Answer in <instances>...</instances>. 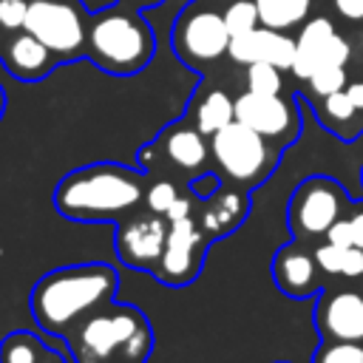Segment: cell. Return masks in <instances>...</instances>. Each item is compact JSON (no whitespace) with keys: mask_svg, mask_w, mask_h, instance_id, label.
Wrapping results in <instances>:
<instances>
[{"mask_svg":"<svg viewBox=\"0 0 363 363\" xmlns=\"http://www.w3.org/2000/svg\"><path fill=\"white\" fill-rule=\"evenodd\" d=\"M320 267L315 264V255L298 250V247H281L275 261H272V278L278 284L281 292H286L289 298H306L315 289H320L318 281Z\"/></svg>","mask_w":363,"mask_h":363,"instance_id":"obj_17","label":"cell"},{"mask_svg":"<svg viewBox=\"0 0 363 363\" xmlns=\"http://www.w3.org/2000/svg\"><path fill=\"white\" fill-rule=\"evenodd\" d=\"M3 37H6V34H0V45H3Z\"/></svg>","mask_w":363,"mask_h":363,"instance_id":"obj_44","label":"cell"},{"mask_svg":"<svg viewBox=\"0 0 363 363\" xmlns=\"http://www.w3.org/2000/svg\"><path fill=\"white\" fill-rule=\"evenodd\" d=\"M187 119L204 133L213 136L216 130H221L224 125H230L235 119V96H230L221 88H210L201 96L190 99L187 108Z\"/></svg>","mask_w":363,"mask_h":363,"instance_id":"obj_20","label":"cell"},{"mask_svg":"<svg viewBox=\"0 0 363 363\" xmlns=\"http://www.w3.org/2000/svg\"><path fill=\"white\" fill-rule=\"evenodd\" d=\"M281 147L247 128L244 122L233 119L221 130L210 136V156L218 164L221 176L235 182L241 190H250L255 184H264L278 164Z\"/></svg>","mask_w":363,"mask_h":363,"instance_id":"obj_5","label":"cell"},{"mask_svg":"<svg viewBox=\"0 0 363 363\" xmlns=\"http://www.w3.org/2000/svg\"><path fill=\"white\" fill-rule=\"evenodd\" d=\"M122 3H128V6H133V9H156V6L164 3V0H122Z\"/></svg>","mask_w":363,"mask_h":363,"instance_id":"obj_39","label":"cell"},{"mask_svg":"<svg viewBox=\"0 0 363 363\" xmlns=\"http://www.w3.org/2000/svg\"><path fill=\"white\" fill-rule=\"evenodd\" d=\"M349 34L337 28V23L329 14H312L295 34V60L289 74L301 82H306L315 71L329 65H346L349 68Z\"/></svg>","mask_w":363,"mask_h":363,"instance_id":"obj_9","label":"cell"},{"mask_svg":"<svg viewBox=\"0 0 363 363\" xmlns=\"http://www.w3.org/2000/svg\"><path fill=\"white\" fill-rule=\"evenodd\" d=\"M346 94H349L352 105L357 108V113L363 116V74H357V77H352V79L346 82Z\"/></svg>","mask_w":363,"mask_h":363,"instance_id":"obj_36","label":"cell"},{"mask_svg":"<svg viewBox=\"0 0 363 363\" xmlns=\"http://www.w3.org/2000/svg\"><path fill=\"white\" fill-rule=\"evenodd\" d=\"M88 9L82 0H28L26 31H31L57 62L88 57Z\"/></svg>","mask_w":363,"mask_h":363,"instance_id":"obj_6","label":"cell"},{"mask_svg":"<svg viewBox=\"0 0 363 363\" xmlns=\"http://www.w3.org/2000/svg\"><path fill=\"white\" fill-rule=\"evenodd\" d=\"M230 40L233 37L227 31L221 9L204 0L187 3L176 14L173 31H170V45L176 57L190 68H204L227 57Z\"/></svg>","mask_w":363,"mask_h":363,"instance_id":"obj_7","label":"cell"},{"mask_svg":"<svg viewBox=\"0 0 363 363\" xmlns=\"http://www.w3.org/2000/svg\"><path fill=\"white\" fill-rule=\"evenodd\" d=\"M190 210H193V201L187 196H176V201L167 207L164 218L167 221H179V218H190Z\"/></svg>","mask_w":363,"mask_h":363,"instance_id":"obj_35","label":"cell"},{"mask_svg":"<svg viewBox=\"0 0 363 363\" xmlns=\"http://www.w3.org/2000/svg\"><path fill=\"white\" fill-rule=\"evenodd\" d=\"M156 51L153 26L142 17V9H133L116 0L108 9H99L88 20V60L113 77H130L147 68Z\"/></svg>","mask_w":363,"mask_h":363,"instance_id":"obj_3","label":"cell"},{"mask_svg":"<svg viewBox=\"0 0 363 363\" xmlns=\"http://www.w3.org/2000/svg\"><path fill=\"white\" fill-rule=\"evenodd\" d=\"M204 204L207 207L201 213V230L216 235V238L233 233L247 218V210H250L247 190H218Z\"/></svg>","mask_w":363,"mask_h":363,"instance_id":"obj_18","label":"cell"},{"mask_svg":"<svg viewBox=\"0 0 363 363\" xmlns=\"http://www.w3.org/2000/svg\"><path fill=\"white\" fill-rule=\"evenodd\" d=\"M227 57L235 65H252V62H272L284 71L292 68L295 60V37L286 31H275L267 26H255L247 34H238L230 40Z\"/></svg>","mask_w":363,"mask_h":363,"instance_id":"obj_14","label":"cell"},{"mask_svg":"<svg viewBox=\"0 0 363 363\" xmlns=\"http://www.w3.org/2000/svg\"><path fill=\"white\" fill-rule=\"evenodd\" d=\"M312 363H363V343L357 340H323Z\"/></svg>","mask_w":363,"mask_h":363,"instance_id":"obj_26","label":"cell"},{"mask_svg":"<svg viewBox=\"0 0 363 363\" xmlns=\"http://www.w3.org/2000/svg\"><path fill=\"white\" fill-rule=\"evenodd\" d=\"M201 247H204L201 230L190 218L170 221L167 241H164L162 258L156 261L153 275L162 284H170V286L190 284L199 275V269H201V258H204V250Z\"/></svg>","mask_w":363,"mask_h":363,"instance_id":"obj_11","label":"cell"},{"mask_svg":"<svg viewBox=\"0 0 363 363\" xmlns=\"http://www.w3.org/2000/svg\"><path fill=\"white\" fill-rule=\"evenodd\" d=\"M0 62L20 82H40V79H45L60 65L57 57L26 28L3 37Z\"/></svg>","mask_w":363,"mask_h":363,"instance_id":"obj_15","label":"cell"},{"mask_svg":"<svg viewBox=\"0 0 363 363\" xmlns=\"http://www.w3.org/2000/svg\"><path fill=\"white\" fill-rule=\"evenodd\" d=\"M255 9L261 26L292 34L315 14V0H255Z\"/></svg>","mask_w":363,"mask_h":363,"instance_id":"obj_21","label":"cell"},{"mask_svg":"<svg viewBox=\"0 0 363 363\" xmlns=\"http://www.w3.org/2000/svg\"><path fill=\"white\" fill-rule=\"evenodd\" d=\"M360 179H363V173H360Z\"/></svg>","mask_w":363,"mask_h":363,"instance_id":"obj_45","label":"cell"},{"mask_svg":"<svg viewBox=\"0 0 363 363\" xmlns=\"http://www.w3.org/2000/svg\"><path fill=\"white\" fill-rule=\"evenodd\" d=\"M349 224H352V244L354 247H363V210H357L349 218Z\"/></svg>","mask_w":363,"mask_h":363,"instance_id":"obj_37","label":"cell"},{"mask_svg":"<svg viewBox=\"0 0 363 363\" xmlns=\"http://www.w3.org/2000/svg\"><path fill=\"white\" fill-rule=\"evenodd\" d=\"M145 170L96 162L71 170L54 190V207L71 221H108L133 213L145 199Z\"/></svg>","mask_w":363,"mask_h":363,"instance_id":"obj_2","label":"cell"},{"mask_svg":"<svg viewBox=\"0 0 363 363\" xmlns=\"http://www.w3.org/2000/svg\"><path fill=\"white\" fill-rule=\"evenodd\" d=\"M116 0H82V6L88 9V14H94V11H99V9H108V6H113Z\"/></svg>","mask_w":363,"mask_h":363,"instance_id":"obj_38","label":"cell"},{"mask_svg":"<svg viewBox=\"0 0 363 363\" xmlns=\"http://www.w3.org/2000/svg\"><path fill=\"white\" fill-rule=\"evenodd\" d=\"M119 278L108 264H74L45 272L28 298L31 315L51 335H68L82 318L111 303Z\"/></svg>","mask_w":363,"mask_h":363,"instance_id":"obj_1","label":"cell"},{"mask_svg":"<svg viewBox=\"0 0 363 363\" xmlns=\"http://www.w3.org/2000/svg\"><path fill=\"white\" fill-rule=\"evenodd\" d=\"M221 187H224V176L216 173V170H201V173H193V176L187 179V190H190L193 199H199V201L213 199Z\"/></svg>","mask_w":363,"mask_h":363,"instance_id":"obj_29","label":"cell"},{"mask_svg":"<svg viewBox=\"0 0 363 363\" xmlns=\"http://www.w3.org/2000/svg\"><path fill=\"white\" fill-rule=\"evenodd\" d=\"M45 346L31 332H11L0 343V363H40L45 357Z\"/></svg>","mask_w":363,"mask_h":363,"instance_id":"obj_22","label":"cell"},{"mask_svg":"<svg viewBox=\"0 0 363 363\" xmlns=\"http://www.w3.org/2000/svg\"><path fill=\"white\" fill-rule=\"evenodd\" d=\"M343 252H346V247H337V244H332V241H323L320 247H315V250H312L315 264H318V267H320V272H326V275H340Z\"/></svg>","mask_w":363,"mask_h":363,"instance_id":"obj_31","label":"cell"},{"mask_svg":"<svg viewBox=\"0 0 363 363\" xmlns=\"http://www.w3.org/2000/svg\"><path fill=\"white\" fill-rule=\"evenodd\" d=\"M3 111H6V91H3V85H0V116H3Z\"/></svg>","mask_w":363,"mask_h":363,"instance_id":"obj_41","label":"cell"},{"mask_svg":"<svg viewBox=\"0 0 363 363\" xmlns=\"http://www.w3.org/2000/svg\"><path fill=\"white\" fill-rule=\"evenodd\" d=\"M111 363H142V360H128V357H116V360H111Z\"/></svg>","mask_w":363,"mask_h":363,"instance_id":"obj_43","label":"cell"},{"mask_svg":"<svg viewBox=\"0 0 363 363\" xmlns=\"http://www.w3.org/2000/svg\"><path fill=\"white\" fill-rule=\"evenodd\" d=\"M349 79H352V74H349L346 65H329V68H320V71H315V74L306 79V96H309V102L323 99V96L340 91V88H346Z\"/></svg>","mask_w":363,"mask_h":363,"instance_id":"obj_23","label":"cell"},{"mask_svg":"<svg viewBox=\"0 0 363 363\" xmlns=\"http://www.w3.org/2000/svg\"><path fill=\"white\" fill-rule=\"evenodd\" d=\"M349 34V68H357V74H363V28H346Z\"/></svg>","mask_w":363,"mask_h":363,"instance_id":"obj_33","label":"cell"},{"mask_svg":"<svg viewBox=\"0 0 363 363\" xmlns=\"http://www.w3.org/2000/svg\"><path fill=\"white\" fill-rule=\"evenodd\" d=\"M235 119L278 147H286L301 136V113L295 96L244 91L235 96Z\"/></svg>","mask_w":363,"mask_h":363,"instance_id":"obj_10","label":"cell"},{"mask_svg":"<svg viewBox=\"0 0 363 363\" xmlns=\"http://www.w3.org/2000/svg\"><path fill=\"white\" fill-rule=\"evenodd\" d=\"M204 3H213V6H218V9H224L227 3H233V0H204Z\"/></svg>","mask_w":363,"mask_h":363,"instance_id":"obj_42","label":"cell"},{"mask_svg":"<svg viewBox=\"0 0 363 363\" xmlns=\"http://www.w3.org/2000/svg\"><path fill=\"white\" fill-rule=\"evenodd\" d=\"M312 108H315V116L320 119V125L326 130H332L335 136L346 139V142L354 139L363 130V116L352 105L346 88H340V91H335V94H329L323 99H315Z\"/></svg>","mask_w":363,"mask_h":363,"instance_id":"obj_19","label":"cell"},{"mask_svg":"<svg viewBox=\"0 0 363 363\" xmlns=\"http://www.w3.org/2000/svg\"><path fill=\"white\" fill-rule=\"evenodd\" d=\"M40 363H68L62 354H54V352H45V357L40 360Z\"/></svg>","mask_w":363,"mask_h":363,"instance_id":"obj_40","label":"cell"},{"mask_svg":"<svg viewBox=\"0 0 363 363\" xmlns=\"http://www.w3.org/2000/svg\"><path fill=\"white\" fill-rule=\"evenodd\" d=\"M156 145L162 147L164 159L184 173H201L207 164V156H210V142L187 119H179L170 128H164Z\"/></svg>","mask_w":363,"mask_h":363,"instance_id":"obj_16","label":"cell"},{"mask_svg":"<svg viewBox=\"0 0 363 363\" xmlns=\"http://www.w3.org/2000/svg\"><path fill=\"white\" fill-rule=\"evenodd\" d=\"M244 82L247 91H258V94H284V68L272 65V62H252L244 65Z\"/></svg>","mask_w":363,"mask_h":363,"instance_id":"obj_24","label":"cell"},{"mask_svg":"<svg viewBox=\"0 0 363 363\" xmlns=\"http://www.w3.org/2000/svg\"><path fill=\"white\" fill-rule=\"evenodd\" d=\"M167 218L164 216H139L130 218L125 224H119L116 230V255L125 267L130 269H147L156 267V261L162 258L164 241H167Z\"/></svg>","mask_w":363,"mask_h":363,"instance_id":"obj_12","label":"cell"},{"mask_svg":"<svg viewBox=\"0 0 363 363\" xmlns=\"http://www.w3.org/2000/svg\"><path fill=\"white\" fill-rule=\"evenodd\" d=\"M343 278H363V247H346L343 252V267H340Z\"/></svg>","mask_w":363,"mask_h":363,"instance_id":"obj_32","label":"cell"},{"mask_svg":"<svg viewBox=\"0 0 363 363\" xmlns=\"http://www.w3.org/2000/svg\"><path fill=\"white\" fill-rule=\"evenodd\" d=\"M315 323L326 340L363 343V295L354 289L320 295L315 306Z\"/></svg>","mask_w":363,"mask_h":363,"instance_id":"obj_13","label":"cell"},{"mask_svg":"<svg viewBox=\"0 0 363 363\" xmlns=\"http://www.w3.org/2000/svg\"><path fill=\"white\" fill-rule=\"evenodd\" d=\"M68 337L79 363H111L116 357L145 360L153 346V335L142 312L113 301L82 318Z\"/></svg>","mask_w":363,"mask_h":363,"instance_id":"obj_4","label":"cell"},{"mask_svg":"<svg viewBox=\"0 0 363 363\" xmlns=\"http://www.w3.org/2000/svg\"><path fill=\"white\" fill-rule=\"evenodd\" d=\"M346 207L343 187L329 176H309L301 182L289 199L286 221L295 238H318L340 218Z\"/></svg>","mask_w":363,"mask_h":363,"instance_id":"obj_8","label":"cell"},{"mask_svg":"<svg viewBox=\"0 0 363 363\" xmlns=\"http://www.w3.org/2000/svg\"><path fill=\"white\" fill-rule=\"evenodd\" d=\"M329 17L346 28H363V0H326Z\"/></svg>","mask_w":363,"mask_h":363,"instance_id":"obj_27","label":"cell"},{"mask_svg":"<svg viewBox=\"0 0 363 363\" xmlns=\"http://www.w3.org/2000/svg\"><path fill=\"white\" fill-rule=\"evenodd\" d=\"M326 241H332L337 247H352V224H349V218H337L326 230Z\"/></svg>","mask_w":363,"mask_h":363,"instance_id":"obj_34","label":"cell"},{"mask_svg":"<svg viewBox=\"0 0 363 363\" xmlns=\"http://www.w3.org/2000/svg\"><path fill=\"white\" fill-rule=\"evenodd\" d=\"M224 14V23H227V31L230 37H238V34H247L252 31L258 23V9H255V0H233L221 9Z\"/></svg>","mask_w":363,"mask_h":363,"instance_id":"obj_25","label":"cell"},{"mask_svg":"<svg viewBox=\"0 0 363 363\" xmlns=\"http://www.w3.org/2000/svg\"><path fill=\"white\" fill-rule=\"evenodd\" d=\"M176 196H179V190H176L173 182H153V184L147 187V193H145V204H147L150 213L164 216L167 207L176 201Z\"/></svg>","mask_w":363,"mask_h":363,"instance_id":"obj_30","label":"cell"},{"mask_svg":"<svg viewBox=\"0 0 363 363\" xmlns=\"http://www.w3.org/2000/svg\"><path fill=\"white\" fill-rule=\"evenodd\" d=\"M28 0H0V34H14L26 28Z\"/></svg>","mask_w":363,"mask_h":363,"instance_id":"obj_28","label":"cell"}]
</instances>
